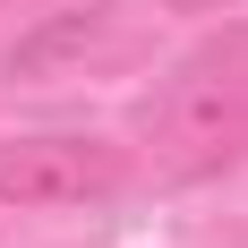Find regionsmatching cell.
I'll return each mask as SVG.
<instances>
[{
  "label": "cell",
  "instance_id": "cell-1",
  "mask_svg": "<svg viewBox=\"0 0 248 248\" xmlns=\"http://www.w3.org/2000/svg\"><path fill=\"white\" fill-rule=\"evenodd\" d=\"M146 154L163 180H214L248 163V17L180 51L146 94Z\"/></svg>",
  "mask_w": 248,
  "mask_h": 248
},
{
  "label": "cell",
  "instance_id": "cell-2",
  "mask_svg": "<svg viewBox=\"0 0 248 248\" xmlns=\"http://www.w3.org/2000/svg\"><path fill=\"white\" fill-rule=\"evenodd\" d=\"M128 188V154L111 137H17L0 146V205H26V214H60V205H103Z\"/></svg>",
  "mask_w": 248,
  "mask_h": 248
}]
</instances>
